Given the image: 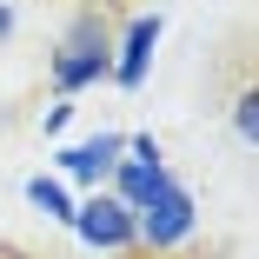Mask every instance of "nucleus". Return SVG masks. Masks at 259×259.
<instances>
[{"label": "nucleus", "instance_id": "nucleus-1", "mask_svg": "<svg viewBox=\"0 0 259 259\" xmlns=\"http://www.w3.org/2000/svg\"><path fill=\"white\" fill-rule=\"evenodd\" d=\"M107 73H113V33H107L100 14H80V20L67 27V40L54 47V93L67 100V93L107 80Z\"/></svg>", "mask_w": 259, "mask_h": 259}, {"label": "nucleus", "instance_id": "nucleus-5", "mask_svg": "<svg viewBox=\"0 0 259 259\" xmlns=\"http://www.w3.org/2000/svg\"><path fill=\"white\" fill-rule=\"evenodd\" d=\"M160 27H166L160 14H140V20L113 40V80H120V87H140V80H146V60H153V47H160Z\"/></svg>", "mask_w": 259, "mask_h": 259}, {"label": "nucleus", "instance_id": "nucleus-8", "mask_svg": "<svg viewBox=\"0 0 259 259\" xmlns=\"http://www.w3.org/2000/svg\"><path fill=\"white\" fill-rule=\"evenodd\" d=\"M233 133L246 146H259V87H239L233 93Z\"/></svg>", "mask_w": 259, "mask_h": 259}, {"label": "nucleus", "instance_id": "nucleus-4", "mask_svg": "<svg viewBox=\"0 0 259 259\" xmlns=\"http://www.w3.org/2000/svg\"><path fill=\"white\" fill-rule=\"evenodd\" d=\"M166 180H173V173H166V160H160V140H133V160L113 166V199L126 206V213H140Z\"/></svg>", "mask_w": 259, "mask_h": 259}, {"label": "nucleus", "instance_id": "nucleus-7", "mask_svg": "<svg viewBox=\"0 0 259 259\" xmlns=\"http://www.w3.org/2000/svg\"><path fill=\"white\" fill-rule=\"evenodd\" d=\"M27 199L40 206L47 220H60V226H73V199H67V186H60V180H47V173H33V180H27Z\"/></svg>", "mask_w": 259, "mask_h": 259}, {"label": "nucleus", "instance_id": "nucleus-9", "mask_svg": "<svg viewBox=\"0 0 259 259\" xmlns=\"http://www.w3.org/2000/svg\"><path fill=\"white\" fill-rule=\"evenodd\" d=\"M7 40H14V7L0 0V47H7Z\"/></svg>", "mask_w": 259, "mask_h": 259}, {"label": "nucleus", "instance_id": "nucleus-6", "mask_svg": "<svg viewBox=\"0 0 259 259\" xmlns=\"http://www.w3.org/2000/svg\"><path fill=\"white\" fill-rule=\"evenodd\" d=\"M120 153H126V140H120V133H93V140H80V146H67V153H60V166H67L80 186H93V180H107V173L120 166Z\"/></svg>", "mask_w": 259, "mask_h": 259}, {"label": "nucleus", "instance_id": "nucleus-2", "mask_svg": "<svg viewBox=\"0 0 259 259\" xmlns=\"http://www.w3.org/2000/svg\"><path fill=\"white\" fill-rule=\"evenodd\" d=\"M133 233H140V246H153V252L180 246V239L193 233V193H186L180 180H166V186L133 213Z\"/></svg>", "mask_w": 259, "mask_h": 259}, {"label": "nucleus", "instance_id": "nucleus-3", "mask_svg": "<svg viewBox=\"0 0 259 259\" xmlns=\"http://www.w3.org/2000/svg\"><path fill=\"white\" fill-rule=\"evenodd\" d=\"M73 226H80V239H87V246H100V252H126V246H140L133 213H126L113 193H93L87 206H73Z\"/></svg>", "mask_w": 259, "mask_h": 259}]
</instances>
